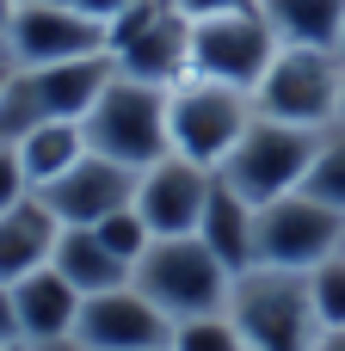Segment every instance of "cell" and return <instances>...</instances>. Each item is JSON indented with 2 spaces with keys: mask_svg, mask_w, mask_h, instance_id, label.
I'll return each instance as SVG.
<instances>
[{
  "mask_svg": "<svg viewBox=\"0 0 345 351\" xmlns=\"http://www.w3.org/2000/svg\"><path fill=\"white\" fill-rule=\"evenodd\" d=\"M259 105L247 86H228V80H204V74H185L173 93H167V130H173V154L198 160V167H222L235 154V142L253 130Z\"/></svg>",
  "mask_w": 345,
  "mask_h": 351,
  "instance_id": "8992f818",
  "label": "cell"
},
{
  "mask_svg": "<svg viewBox=\"0 0 345 351\" xmlns=\"http://www.w3.org/2000/svg\"><path fill=\"white\" fill-rule=\"evenodd\" d=\"M0 351H31V346H25V339H12V346H0Z\"/></svg>",
  "mask_w": 345,
  "mask_h": 351,
  "instance_id": "1f68e13d",
  "label": "cell"
},
{
  "mask_svg": "<svg viewBox=\"0 0 345 351\" xmlns=\"http://www.w3.org/2000/svg\"><path fill=\"white\" fill-rule=\"evenodd\" d=\"M80 296H105V290H123L130 284V265L93 234V228H62V241H56V259H49Z\"/></svg>",
  "mask_w": 345,
  "mask_h": 351,
  "instance_id": "e0dca14e",
  "label": "cell"
},
{
  "mask_svg": "<svg viewBox=\"0 0 345 351\" xmlns=\"http://www.w3.org/2000/svg\"><path fill=\"white\" fill-rule=\"evenodd\" d=\"M302 191L321 197V204H333V210H345V123L321 130V148H315V167L302 179Z\"/></svg>",
  "mask_w": 345,
  "mask_h": 351,
  "instance_id": "ffe728a7",
  "label": "cell"
},
{
  "mask_svg": "<svg viewBox=\"0 0 345 351\" xmlns=\"http://www.w3.org/2000/svg\"><path fill=\"white\" fill-rule=\"evenodd\" d=\"M315 351H345V327H321V339H315Z\"/></svg>",
  "mask_w": 345,
  "mask_h": 351,
  "instance_id": "83f0119b",
  "label": "cell"
},
{
  "mask_svg": "<svg viewBox=\"0 0 345 351\" xmlns=\"http://www.w3.org/2000/svg\"><path fill=\"white\" fill-rule=\"evenodd\" d=\"M12 12H19V0H0V25H6V19H12Z\"/></svg>",
  "mask_w": 345,
  "mask_h": 351,
  "instance_id": "f546056e",
  "label": "cell"
},
{
  "mask_svg": "<svg viewBox=\"0 0 345 351\" xmlns=\"http://www.w3.org/2000/svg\"><path fill=\"white\" fill-rule=\"evenodd\" d=\"M56 241H62V222H56V210L37 191L25 204H12L0 216V284H19V278L43 271L56 259Z\"/></svg>",
  "mask_w": 345,
  "mask_h": 351,
  "instance_id": "9a60e30c",
  "label": "cell"
},
{
  "mask_svg": "<svg viewBox=\"0 0 345 351\" xmlns=\"http://www.w3.org/2000/svg\"><path fill=\"white\" fill-rule=\"evenodd\" d=\"M80 290L56 271V265H43V271H31V278H19L12 284V308H19V339L25 346H56V339H74V321H80Z\"/></svg>",
  "mask_w": 345,
  "mask_h": 351,
  "instance_id": "5bb4252c",
  "label": "cell"
},
{
  "mask_svg": "<svg viewBox=\"0 0 345 351\" xmlns=\"http://www.w3.org/2000/svg\"><path fill=\"white\" fill-rule=\"evenodd\" d=\"M62 6H74V12H86V19H99V25H111V19L130 12L136 0H62Z\"/></svg>",
  "mask_w": 345,
  "mask_h": 351,
  "instance_id": "d4e9b609",
  "label": "cell"
},
{
  "mask_svg": "<svg viewBox=\"0 0 345 351\" xmlns=\"http://www.w3.org/2000/svg\"><path fill=\"white\" fill-rule=\"evenodd\" d=\"M6 74H12V62H6V56H0V93H6Z\"/></svg>",
  "mask_w": 345,
  "mask_h": 351,
  "instance_id": "4dcf8cb0",
  "label": "cell"
},
{
  "mask_svg": "<svg viewBox=\"0 0 345 351\" xmlns=\"http://www.w3.org/2000/svg\"><path fill=\"white\" fill-rule=\"evenodd\" d=\"M228 321L241 327L247 351H315V339H321L309 271L247 265L228 290Z\"/></svg>",
  "mask_w": 345,
  "mask_h": 351,
  "instance_id": "6da1fadb",
  "label": "cell"
},
{
  "mask_svg": "<svg viewBox=\"0 0 345 351\" xmlns=\"http://www.w3.org/2000/svg\"><path fill=\"white\" fill-rule=\"evenodd\" d=\"M167 351H247V339H241V327L228 321V308H216V315L173 321V339H167Z\"/></svg>",
  "mask_w": 345,
  "mask_h": 351,
  "instance_id": "44dd1931",
  "label": "cell"
},
{
  "mask_svg": "<svg viewBox=\"0 0 345 351\" xmlns=\"http://www.w3.org/2000/svg\"><path fill=\"white\" fill-rule=\"evenodd\" d=\"M253 228H259V204H247L222 173H216V185H210V204H204V222H198V241L241 278L253 259H259V247H253Z\"/></svg>",
  "mask_w": 345,
  "mask_h": 351,
  "instance_id": "2e32d148",
  "label": "cell"
},
{
  "mask_svg": "<svg viewBox=\"0 0 345 351\" xmlns=\"http://www.w3.org/2000/svg\"><path fill=\"white\" fill-rule=\"evenodd\" d=\"M309 296H315L321 327H345V253L321 259V265L309 271Z\"/></svg>",
  "mask_w": 345,
  "mask_h": 351,
  "instance_id": "603a6c76",
  "label": "cell"
},
{
  "mask_svg": "<svg viewBox=\"0 0 345 351\" xmlns=\"http://www.w3.org/2000/svg\"><path fill=\"white\" fill-rule=\"evenodd\" d=\"M130 284H136L167 321H191V315H216V308H228L235 271H228L198 234H167V241H154V247L136 259Z\"/></svg>",
  "mask_w": 345,
  "mask_h": 351,
  "instance_id": "277c9868",
  "label": "cell"
},
{
  "mask_svg": "<svg viewBox=\"0 0 345 351\" xmlns=\"http://www.w3.org/2000/svg\"><path fill=\"white\" fill-rule=\"evenodd\" d=\"M253 247H259V259H253V265H278V271H315L321 259L345 253V210L321 204V197H309V191L272 197V204H259Z\"/></svg>",
  "mask_w": 345,
  "mask_h": 351,
  "instance_id": "9c48e42d",
  "label": "cell"
},
{
  "mask_svg": "<svg viewBox=\"0 0 345 351\" xmlns=\"http://www.w3.org/2000/svg\"><path fill=\"white\" fill-rule=\"evenodd\" d=\"M284 49V37L272 31V19L253 6H228V12H204L191 19V74L204 80H228V86H259L272 56Z\"/></svg>",
  "mask_w": 345,
  "mask_h": 351,
  "instance_id": "ba28073f",
  "label": "cell"
},
{
  "mask_svg": "<svg viewBox=\"0 0 345 351\" xmlns=\"http://www.w3.org/2000/svg\"><path fill=\"white\" fill-rule=\"evenodd\" d=\"M340 56H345V31H340Z\"/></svg>",
  "mask_w": 345,
  "mask_h": 351,
  "instance_id": "d6a6232c",
  "label": "cell"
},
{
  "mask_svg": "<svg viewBox=\"0 0 345 351\" xmlns=\"http://www.w3.org/2000/svg\"><path fill=\"white\" fill-rule=\"evenodd\" d=\"M25 197H31V179H25V167H19V148L0 142V216H6L12 204H25Z\"/></svg>",
  "mask_w": 345,
  "mask_h": 351,
  "instance_id": "cb8c5ba5",
  "label": "cell"
},
{
  "mask_svg": "<svg viewBox=\"0 0 345 351\" xmlns=\"http://www.w3.org/2000/svg\"><path fill=\"white\" fill-rule=\"evenodd\" d=\"M0 49L12 68L80 62V56H105V25L62 0H19V12L0 25Z\"/></svg>",
  "mask_w": 345,
  "mask_h": 351,
  "instance_id": "30bf717a",
  "label": "cell"
},
{
  "mask_svg": "<svg viewBox=\"0 0 345 351\" xmlns=\"http://www.w3.org/2000/svg\"><path fill=\"white\" fill-rule=\"evenodd\" d=\"M74 339L86 351H167L173 321H167L136 284H123V290H105V296H86V302H80Z\"/></svg>",
  "mask_w": 345,
  "mask_h": 351,
  "instance_id": "7c38bea8",
  "label": "cell"
},
{
  "mask_svg": "<svg viewBox=\"0 0 345 351\" xmlns=\"http://www.w3.org/2000/svg\"><path fill=\"white\" fill-rule=\"evenodd\" d=\"M259 12L272 19V31L284 43H333L345 31V0H259Z\"/></svg>",
  "mask_w": 345,
  "mask_h": 351,
  "instance_id": "d6986e66",
  "label": "cell"
},
{
  "mask_svg": "<svg viewBox=\"0 0 345 351\" xmlns=\"http://www.w3.org/2000/svg\"><path fill=\"white\" fill-rule=\"evenodd\" d=\"M210 185H216L210 167H198V160H185V154H160L154 167L136 173V216L148 222L154 241H167V234H198L204 204H210Z\"/></svg>",
  "mask_w": 345,
  "mask_h": 351,
  "instance_id": "8fae6325",
  "label": "cell"
},
{
  "mask_svg": "<svg viewBox=\"0 0 345 351\" xmlns=\"http://www.w3.org/2000/svg\"><path fill=\"white\" fill-rule=\"evenodd\" d=\"M315 148H321V130H296V123H278V117H253V130L235 142V154L216 173L247 204H272V197L302 191V179L315 167Z\"/></svg>",
  "mask_w": 345,
  "mask_h": 351,
  "instance_id": "52a82bcc",
  "label": "cell"
},
{
  "mask_svg": "<svg viewBox=\"0 0 345 351\" xmlns=\"http://www.w3.org/2000/svg\"><path fill=\"white\" fill-rule=\"evenodd\" d=\"M31 351H86L80 339H56V346H31Z\"/></svg>",
  "mask_w": 345,
  "mask_h": 351,
  "instance_id": "f1b7e54d",
  "label": "cell"
},
{
  "mask_svg": "<svg viewBox=\"0 0 345 351\" xmlns=\"http://www.w3.org/2000/svg\"><path fill=\"white\" fill-rule=\"evenodd\" d=\"M340 123H345V105H340Z\"/></svg>",
  "mask_w": 345,
  "mask_h": 351,
  "instance_id": "836d02e7",
  "label": "cell"
},
{
  "mask_svg": "<svg viewBox=\"0 0 345 351\" xmlns=\"http://www.w3.org/2000/svg\"><path fill=\"white\" fill-rule=\"evenodd\" d=\"M37 197L56 210V222H62V228H99L105 216H117V210H130V204H136V173L86 148V154H80L56 185H43Z\"/></svg>",
  "mask_w": 345,
  "mask_h": 351,
  "instance_id": "4fadbf2b",
  "label": "cell"
},
{
  "mask_svg": "<svg viewBox=\"0 0 345 351\" xmlns=\"http://www.w3.org/2000/svg\"><path fill=\"white\" fill-rule=\"evenodd\" d=\"M0 56H6V49H0Z\"/></svg>",
  "mask_w": 345,
  "mask_h": 351,
  "instance_id": "e575fe53",
  "label": "cell"
},
{
  "mask_svg": "<svg viewBox=\"0 0 345 351\" xmlns=\"http://www.w3.org/2000/svg\"><path fill=\"white\" fill-rule=\"evenodd\" d=\"M191 19H204V12H228V6H253V0H179Z\"/></svg>",
  "mask_w": 345,
  "mask_h": 351,
  "instance_id": "4316f807",
  "label": "cell"
},
{
  "mask_svg": "<svg viewBox=\"0 0 345 351\" xmlns=\"http://www.w3.org/2000/svg\"><path fill=\"white\" fill-rule=\"evenodd\" d=\"M86 130V148L142 173L154 167L160 154H173V130H167V86H148V80H123L111 74V86L93 99V111L80 117Z\"/></svg>",
  "mask_w": 345,
  "mask_h": 351,
  "instance_id": "3957f363",
  "label": "cell"
},
{
  "mask_svg": "<svg viewBox=\"0 0 345 351\" xmlns=\"http://www.w3.org/2000/svg\"><path fill=\"white\" fill-rule=\"evenodd\" d=\"M12 148H19V167H25V179H31V191H43V185H56V179L86 154V130L68 123V117H56V123L25 130Z\"/></svg>",
  "mask_w": 345,
  "mask_h": 351,
  "instance_id": "ac0fdd59",
  "label": "cell"
},
{
  "mask_svg": "<svg viewBox=\"0 0 345 351\" xmlns=\"http://www.w3.org/2000/svg\"><path fill=\"white\" fill-rule=\"evenodd\" d=\"M259 117L296 123V130H333L345 105V56L333 43H284L253 86Z\"/></svg>",
  "mask_w": 345,
  "mask_h": 351,
  "instance_id": "7a4b0ae2",
  "label": "cell"
},
{
  "mask_svg": "<svg viewBox=\"0 0 345 351\" xmlns=\"http://www.w3.org/2000/svg\"><path fill=\"white\" fill-rule=\"evenodd\" d=\"M93 234H99V241H105V247H111V253H117V259H123L130 271H136V259H142V253L154 247V234H148V222L136 216V204H130V210H117V216H105V222H99Z\"/></svg>",
  "mask_w": 345,
  "mask_h": 351,
  "instance_id": "7402d4cb",
  "label": "cell"
},
{
  "mask_svg": "<svg viewBox=\"0 0 345 351\" xmlns=\"http://www.w3.org/2000/svg\"><path fill=\"white\" fill-rule=\"evenodd\" d=\"M19 339V308H12V284H0V346Z\"/></svg>",
  "mask_w": 345,
  "mask_h": 351,
  "instance_id": "484cf974",
  "label": "cell"
},
{
  "mask_svg": "<svg viewBox=\"0 0 345 351\" xmlns=\"http://www.w3.org/2000/svg\"><path fill=\"white\" fill-rule=\"evenodd\" d=\"M105 56L123 80H148L173 93L191 74V12L179 0H136L105 25Z\"/></svg>",
  "mask_w": 345,
  "mask_h": 351,
  "instance_id": "5b68a950",
  "label": "cell"
}]
</instances>
